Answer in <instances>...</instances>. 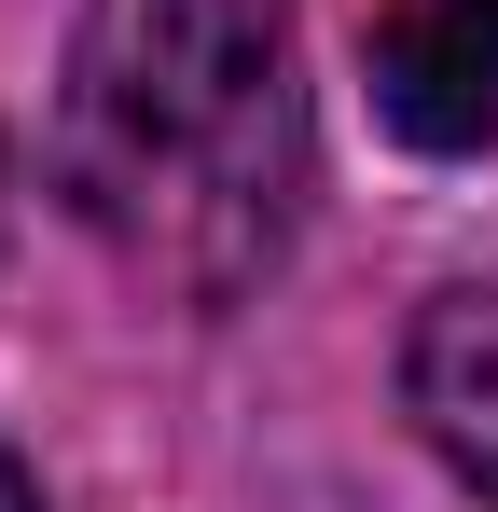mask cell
Returning <instances> with one entry per match:
<instances>
[{"mask_svg": "<svg viewBox=\"0 0 498 512\" xmlns=\"http://www.w3.org/2000/svg\"><path fill=\"white\" fill-rule=\"evenodd\" d=\"M56 180L125 277L236 305L305 222L291 0H83Z\"/></svg>", "mask_w": 498, "mask_h": 512, "instance_id": "cell-1", "label": "cell"}, {"mask_svg": "<svg viewBox=\"0 0 498 512\" xmlns=\"http://www.w3.org/2000/svg\"><path fill=\"white\" fill-rule=\"evenodd\" d=\"M374 97L415 153H485L498 139V0H402L374 42Z\"/></svg>", "mask_w": 498, "mask_h": 512, "instance_id": "cell-2", "label": "cell"}, {"mask_svg": "<svg viewBox=\"0 0 498 512\" xmlns=\"http://www.w3.org/2000/svg\"><path fill=\"white\" fill-rule=\"evenodd\" d=\"M402 402L429 457L471 499H498V291H429V319L402 333Z\"/></svg>", "mask_w": 498, "mask_h": 512, "instance_id": "cell-3", "label": "cell"}, {"mask_svg": "<svg viewBox=\"0 0 498 512\" xmlns=\"http://www.w3.org/2000/svg\"><path fill=\"white\" fill-rule=\"evenodd\" d=\"M0 512H42V485H28V471H14V457H0Z\"/></svg>", "mask_w": 498, "mask_h": 512, "instance_id": "cell-4", "label": "cell"}]
</instances>
